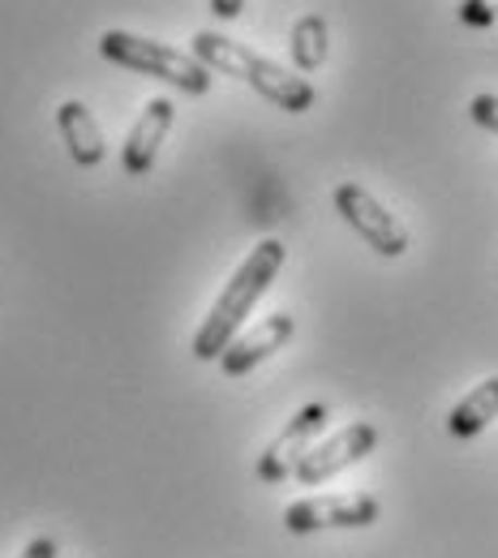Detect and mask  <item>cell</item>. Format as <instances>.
I'll return each mask as SVG.
<instances>
[{
	"label": "cell",
	"instance_id": "cell-9",
	"mask_svg": "<svg viewBox=\"0 0 498 558\" xmlns=\"http://www.w3.org/2000/svg\"><path fill=\"white\" fill-rule=\"evenodd\" d=\"M172 121H177V108H172L163 95L146 104L143 117L130 125L125 146H121V168H125L130 177H143V172H150V163H155L159 146H163V138H168Z\"/></svg>",
	"mask_w": 498,
	"mask_h": 558
},
{
	"label": "cell",
	"instance_id": "cell-4",
	"mask_svg": "<svg viewBox=\"0 0 498 558\" xmlns=\"http://www.w3.org/2000/svg\"><path fill=\"white\" fill-rule=\"evenodd\" d=\"M336 210L349 219V228H353L374 254H382V258H400V254L409 250V228L382 207L369 190H361L356 181L336 185Z\"/></svg>",
	"mask_w": 498,
	"mask_h": 558
},
{
	"label": "cell",
	"instance_id": "cell-1",
	"mask_svg": "<svg viewBox=\"0 0 498 558\" xmlns=\"http://www.w3.org/2000/svg\"><path fill=\"white\" fill-rule=\"evenodd\" d=\"M288 250L284 241H276V236H267V241H258L254 250H250V258L236 267V276L223 283V292L215 296L211 314L203 318V327H198V336H194V356L198 361H219L223 349L236 340V331L245 327V318H250V310L267 296V288L276 283L280 276V267H284Z\"/></svg>",
	"mask_w": 498,
	"mask_h": 558
},
{
	"label": "cell",
	"instance_id": "cell-15",
	"mask_svg": "<svg viewBox=\"0 0 498 558\" xmlns=\"http://www.w3.org/2000/svg\"><path fill=\"white\" fill-rule=\"evenodd\" d=\"M17 558H61V546H57V537H35Z\"/></svg>",
	"mask_w": 498,
	"mask_h": 558
},
{
	"label": "cell",
	"instance_id": "cell-8",
	"mask_svg": "<svg viewBox=\"0 0 498 558\" xmlns=\"http://www.w3.org/2000/svg\"><path fill=\"white\" fill-rule=\"evenodd\" d=\"M292 331H296V323H292V314H271V318H263V323H254L245 336H236L223 356H219V369L228 374V378H245L250 369H258L271 352H280L292 340Z\"/></svg>",
	"mask_w": 498,
	"mask_h": 558
},
{
	"label": "cell",
	"instance_id": "cell-10",
	"mask_svg": "<svg viewBox=\"0 0 498 558\" xmlns=\"http://www.w3.org/2000/svg\"><path fill=\"white\" fill-rule=\"evenodd\" d=\"M57 130H61V138L70 146L77 168L104 163V150H108V146H104V130L95 125V112H90L86 104H77V99L61 104V108H57Z\"/></svg>",
	"mask_w": 498,
	"mask_h": 558
},
{
	"label": "cell",
	"instance_id": "cell-2",
	"mask_svg": "<svg viewBox=\"0 0 498 558\" xmlns=\"http://www.w3.org/2000/svg\"><path fill=\"white\" fill-rule=\"evenodd\" d=\"M194 57H198L207 70H223V73H232V77H241L245 86H254L258 95H267V99H271L276 108H284V112H309V108H314V86H309V77L284 70V65H276V61H267V57H258V52H250V48H241V44L215 35V31H198V35H194Z\"/></svg>",
	"mask_w": 498,
	"mask_h": 558
},
{
	"label": "cell",
	"instance_id": "cell-5",
	"mask_svg": "<svg viewBox=\"0 0 498 558\" xmlns=\"http://www.w3.org/2000/svg\"><path fill=\"white\" fill-rule=\"evenodd\" d=\"M378 520V498L374 494H318L301 498L284 511L288 533H323V529H365Z\"/></svg>",
	"mask_w": 498,
	"mask_h": 558
},
{
	"label": "cell",
	"instance_id": "cell-14",
	"mask_svg": "<svg viewBox=\"0 0 498 558\" xmlns=\"http://www.w3.org/2000/svg\"><path fill=\"white\" fill-rule=\"evenodd\" d=\"M469 117H473L482 130L498 134V95H477V99L469 104Z\"/></svg>",
	"mask_w": 498,
	"mask_h": 558
},
{
	"label": "cell",
	"instance_id": "cell-11",
	"mask_svg": "<svg viewBox=\"0 0 498 558\" xmlns=\"http://www.w3.org/2000/svg\"><path fill=\"white\" fill-rule=\"evenodd\" d=\"M495 417H498V378H486V383H477V387L451 409L447 429H451L456 438H477Z\"/></svg>",
	"mask_w": 498,
	"mask_h": 558
},
{
	"label": "cell",
	"instance_id": "cell-7",
	"mask_svg": "<svg viewBox=\"0 0 498 558\" xmlns=\"http://www.w3.org/2000/svg\"><path fill=\"white\" fill-rule=\"evenodd\" d=\"M327 417H331L327 404H305V409L267 442V451L258 456V477H263L267 486L288 482V477L296 473V464L305 460V451H309V447L318 442V434L327 429Z\"/></svg>",
	"mask_w": 498,
	"mask_h": 558
},
{
	"label": "cell",
	"instance_id": "cell-16",
	"mask_svg": "<svg viewBox=\"0 0 498 558\" xmlns=\"http://www.w3.org/2000/svg\"><path fill=\"white\" fill-rule=\"evenodd\" d=\"M241 9H245V0H211V13L215 17H223V22L241 17Z\"/></svg>",
	"mask_w": 498,
	"mask_h": 558
},
{
	"label": "cell",
	"instance_id": "cell-12",
	"mask_svg": "<svg viewBox=\"0 0 498 558\" xmlns=\"http://www.w3.org/2000/svg\"><path fill=\"white\" fill-rule=\"evenodd\" d=\"M288 48H292V65H296V73H314L323 61H327V52H331L327 22H323L318 13H305V17L292 26Z\"/></svg>",
	"mask_w": 498,
	"mask_h": 558
},
{
	"label": "cell",
	"instance_id": "cell-6",
	"mask_svg": "<svg viewBox=\"0 0 498 558\" xmlns=\"http://www.w3.org/2000/svg\"><path fill=\"white\" fill-rule=\"evenodd\" d=\"M374 447H378V429H374L369 421H353V425L336 429L331 438L314 442V447L305 451V460L296 464L292 477H296L301 486H323V482H331L336 473L353 469L356 460H365Z\"/></svg>",
	"mask_w": 498,
	"mask_h": 558
},
{
	"label": "cell",
	"instance_id": "cell-13",
	"mask_svg": "<svg viewBox=\"0 0 498 558\" xmlns=\"http://www.w3.org/2000/svg\"><path fill=\"white\" fill-rule=\"evenodd\" d=\"M460 22L464 26H490V22H498V0H460Z\"/></svg>",
	"mask_w": 498,
	"mask_h": 558
},
{
	"label": "cell",
	"instance_id": "cell-3",
	"mask_svg": "<svg viewBox=\"0 0 498 558\" xmlns=\"http://www.w3.org/2000/svg\"><path fill=\"white\" fill-rule=\"evenodd\" d=\"M99 52L112 61V65H125L146 77H163L168 86L185 90V95H207L211 90V70L194 57V52H177L159 39H146V35H130V31H104L99 35Z\"/></svg>",
	"mask_w": 498,
	"mask_h": 558
}]
</instances>
